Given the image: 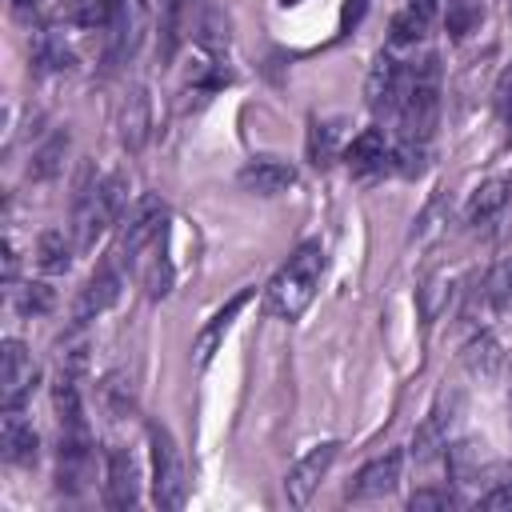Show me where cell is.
<instances>
[{
	"mask_svg": "<svg viewBox=\"0 0 512 512\" xmlns=\"http://www.w3.org/2000/svg\"><path fill=\"white\" fill-rule=\"evenodd\" d=\"M436 112H440V60H436V52H428L420 64H408V88H404L400 108L392 116V124H396L392 156H396V168L404 176H416L424 168Z\"/></svg>",
	"mask_w": 512,
	"mask_h": 512,
	"instance_id": "cell-1",
	"label": "cell"
},
{
	"mask_svg": "<svg viewBox=\"0 0 512 512\" xmlns=\"http://www.w3.org/2000/svg\"><path fill=\"white\" fill-rule=\"evenodd\" d=\"M324 264H328V260H324V244H320V240H304V244L280 264V272L268 280V288H264L268 312L280 316V320H300L304 308L312 304L320 280H324Z\"/></svg>",
	"mask_w": 512,
	"mask_h": 512,
	"instance_id": "cell-2",
	"label": "cell"
},
{
	"mask_svg": "<svg viewBox=\"0 0 512 512\" xmlns=\"http://www.w3.org/2000/svg\"><path fill=\"white\" fill-rule=\"evenodd\" d=\"M120 204H124V176H100V172H92L84 164L80 180H76V192H72V240H76V252H88L104 236V228L120 216Z\"/></svg>",
	"mask_w": 512,
	"mask_h": 512,
	"instance_id": "cell-3",
	"label": "cell"
},
{
	"mask_svg": "<svg viewBox=\"0 0 512 512\" xmlns=\"http://www.w3.org/2000/svg\"><path fill=\"white\" fill-rule=\"evenodd\" d=\"M148 444H152V500L176 512L188 500V472H184L180 448L164 424H148Z\"/></svg>",
	"mask_w": 512,
	"mask_h": 512,
	"instance_id": "cell-4",
	"label": "cell"
},
{
	"mask_svg": "<svg viewBox=\"0 0 512 512\" xmlns=\"http://www.w3.org/2000/svg\"><path fill=\"white\" fill-rule=\"evenodd\" d=\"M164 220H168V208H164V200L160 196H140L132 208H128V216H124V224H120V240H116V260L120 264H136V256L164 232Z\"/></svg>",
	"mask_w": 512,
	"mask_h": 512,
	"instance_id": "cell-5",
	"label": "cell"
},
{
	"mask_svg": "<svg viewBox=\"0 0 512 512\" xmlns=\"http://www.w3.org/2000/svg\"><path fill=\"white\" fill-rule=\"evenodd\" d=\"M408 88V64L396 60L392 52H380L372 72H368V84H364V100L372 108V116L380 120H392L396 108H400V96Z\"/></svg>",
	"mask_w": 512,
	"mask_h": 512,
	"instance_id": "cell-6",
	"label": "cell"
},
{
	"mask_svg": "<svg viewBox=\"0 0 512 512\" xmlns=\"http://www.w3.org/2000/svg\"><path fill=\"white\" fill-rule=\"evenodd\" d=\"M336 452H340V444H336V440H324V444H316L312 452H304V456L284 472V500H288L292 508H304V504L312 500V492H316V484L328 476Z\"/></svg>",
	"mask_w": 512,
	"mask_h": 512,
	"instance_id": "cell-7",
	"label": "cell"
},
{
	"mask_svg": "<svg viewBox=\"0 0 512 512\" xmlns=\"http://www.w3.org/2000/svg\"><path fill=\"white\" fill-rule=\"evenodd\" d=\"M120 260L112 256V260H104L92 276H88V284L80 288V296H76V304H72V324L80 328V324H88V320H96L100 312H108L116 300H120Z\"/></svg>",
	"mask_w": 512,
	"mask_h": 512,
	"instance_id": "cell-8",
	"label": "cell"
},
{
	"mask_svg": "<svg viewBox=\"0 0 512 512\" xmlns=\"http://www.w3.org/2000/svg\"><path fill=\"white\" fill-rule=\"evenodd\" d=\"M36 388V364L20 340H4L0 348V400L4 408H20Z\"/></svg>",
	"mask_w": 512,
	"mask_h": 512,
	"instance_id": "cell-9",
	"label": "cell"
},
{
	"mask_svg": "<svg viewBox=\"0 0 512 512\" xmlns=\"http://www.w3.org/2000/svg\"><path fill=\"white\" fill-rule=\"evenodd\" d=\"M400 472H404V452H400V448H388L384 456L368 460V464L352 476V484H348L344 496H348V500H380V496L396 492Z\"/></svg>",
	"mask_w": 512,
	"mask_h": 512,
	"instance_id": "cell-10",
	"label": "cell"
},
{
	"mask_svg": "<svg viewBox=\"0 0 512 512\" xmlns=\"http://www.w3.org/2000/svg\"><path fill=\"white\" fill-rule=\"evenodd\" d=\"M140 500V472L136 460L124 448H108L104 452V504L108 508H132Z\"/></svg>",
	"mask_w": 512,
	"mask_h": 512,
	"instance_id": "cell-11",
	"label": "cell"
},
{
	"mask_svg": "<svg viewBox=\"0 0 512 512\" xmlns=\"http://www.w3.org/2000/svg\"><path fill=\"white\" fill-rule=\"evenodd\" d=\"M296 184V168L280 156H252L240 168V188L256 192V196H280Z\"/></svg>",
	"mask_w": 512,
	"mask_h": 512,
	"instance_id": "cell-12",
	"label": "cell"
},
{
	"mask_svg": "<svg viewBox=\"0 0 512 512\" xmlns=\"http://www.w3.org/2000/svg\"><path fill=\"white\" fill-rule=\"evenodd\" d=\"M344 160H348V168H352V176H380V172H388L392 168V148H388V140H384V132L380 128H364L360 136H352V144L344 148Z\"/></svg>",
	"mask_w": 512,
	"mask_h": 512,
	"instance_id": "cell-13",
	"label": "cell"
},
{
	"mask_svg": "<svg viewBox=\"0 0 512 512\" xmlns=\"http://www.w3.org/2000/svg\"><path fill=\"white\" fill-rule=\"evenodd\" d=\"M0 452L8 464H36L40 456V436L36 428L20 416V408H4V420H0Z\"/></svg>",
	"mask_w": 512,
	"mask_h": 512,
	"instance_id": "cell-14",
	"label": "cell"
},
{
	"mask_svg": "<svg viewBox=\"0 0 512 512\" xmlns=\"http://www.w3.org/2000/svg\"><path fill=\"white\" fill-rule=\"evenodd\" d=\"M508 204H512V176H496V180H488V184L476 188V196L468 200L464 220L472 228H492L508 212Z\"/></svg>",
	"mask_w": 512,
	"mask_h": 512,
	"instance_id": "cell-15",
	"label": "cell"
},
{
	"mask_svg": "<svg viewBox=\"0 0 512 512\" xmlns=\"http://www.w3.org/2000/svg\"><path fill=\"white\" fill-rule=\"evenodd\" d=\"M248 296H252V292H248V288H240V292H236V296H232V300H228V304H224V308H220V312L200 328V336L192 340V364H196V368H204V364L212 360V352L220 348L224 332L232 328V320L240 316V308L248 304Z\"/></svg>",
	"mask_w": 512,
	"mask_h": 512,
	"instance_id": "cell-16",
	"label": "cell"
},
{
	"mask_svg": "<svg viewBox=\"0 0 512 512\" xmlns=\"http://www.w3.org/2000/svg\"><path fill=\"white\" fill-rule=\"evenodd\" d=\"M440 452H448V416H444V408H432L412 436V456H416V464H428Z\"/></svg>",
	"mask_w": 512,
	"mask_h": 512,
	"instance_id": "cell-17",
	"label": "cell"
},
{
	"mask_svg": "<svg viewBox=\"0 0 512 512\" xmlns=\"http://www.w3.org/2000/svg\"><path fill=\"white\" fill-rule=\"evenodd\" d=\"M72 248H76V240H68L60 228H48V232H40V240H36V264L44 268V272H68V264H72Z\"/></svg>",
	"mask_w": 512,
	"mask_h": 512,
	"instance_id": "cell-18",
	"label": "cell"
},
{
	"mask_svg": "<svg viewBox=\"0 0 512 512\" xmlns=\"http://www.w3.org/2000/svg\"><path fill=\"white\" fill-rule=\"evenodd\" d=\"M32 64H36L40 72H68V68H72V52H68V44H64L56 32L40 28L36 40H32Z\"/></svg>",
	"mask_w": 512,
	"mask_h": 512,
	"instance_id": "cell-19",
	"label": "cell"
},
{
	"mask_svg": "<svg viewBox=\"0 0 512 512\" xmlns=\"http://www.w3.org/2000/svg\"><path fill=\"white\" fill-rule=\"evenodd\" d=\"M144 136H148V96L136 88V92L124 100V108H120V140H124L128 148H140Z\"/></svg>",
	"mask_w": 512,
	"mask_h": 512,
	"instance_id": "cell-20",
	"label": "cell"
},
{
	"mask_svg": "<svg viewBox=\"0 0 512 512\" xmlns=\"http://www.w3.org/2000/svg\"><path fill=\"white\" fill-rule=\"evenodd\" d=\"M156 8H160V28H156L160 56L172 60V52H176V44H180V24H184L188 0H156Z\"/></svg>",
	"mask_w": 512,
	"mask_h": 512,
	"instance_id": "cell-21",
	"label": "cell"
},
{
	"mask_svg": "<svg viewBox=\"0 0 512 512\" xmlns=\"http://www.w3.org/2000/svg\"><path fill=\"white\" fill-rule=\"evenodd\" d=\"M480 16H484V4H480V0H448V8H444V28H448L452 40H464V36L480 24Z\"/></svg>",
	"mask_w": 512,
	"mask_h": 512,
	"instance_id": "cell-22",
	"label": "cell"
},
{
	"mask_svg": "<svg viewBox=\"0 0 512 512\" xmlns=\"http://www.w3.org/2000/svg\"><path fill=\"white\" fill-rule=\"evenodd\" d=\"M100 400H104V408L112 412V416H128L132 412V380H124V372H108L104 380H100Z\"/></svg>",
	"mask_w": 512,
	"mask_h": 512,
	"instance_id": "cell-23",
	"label": "cell"
},
{
	"mask_svg": "<svg viewBox=\"0 0 512 512\" xmlns=\"http://www.w3.org/2000/svg\"><path fill=\"white\" fill-rule=\"evenodd\" d=\"M64 152H68V132H56V136H52V140H48V144H44V148L32 156V168H28V172H32L36 180H48V176H56V172H60V160H64Z\"/></svg>",
	"mask_w": 512,
	"mask_h": 512,
	"instance_id": "cell-24",
	"label": "cell"
},
{
	"mask_svg": "<svg viewBox=\"0 0 512 512\" xmlns=\"http://www.w3.org/2000/svg\"><path fill=\"white\" fill-rule=\"evenodd\" d=\"M496 364H500V348H496V340L492 336H476L472 344H468V368L472 372H480V376H492L496 372Z\"/></svg>",
	"mask_w": 512,
	"mask_h": 512,
	"instance_id": "cell-25",
	"label": "cell"
},
{
	"mask_svg": "<svg viewBox=\"0 0 512 512\" xmlns=\"http://www.w3.org/2000/svg\"><path fill=\"white\" fill-rule=\"evenodd\" d=\"M424 28H428V16H420V12H400L396 20H392V48H408V44H416L420 36H424Z\"/></svg>",
	"mask_w": 512,
	"mask_h": 512,
	"instance_id": "cell-26",
	"label": "cell"
},
{
	"mask_svg": "<svg viewBox=\"0 0 512 512\" xmlns=\"http://www.w3.org/2000/svg\"><path fill=\"white\" fill-rule=\"evenodd\" d=\"M332 152H336V132L324 120H312V128H308V156H312V164L324 168L332 160Z\"/></svg>",
	"mask_w": 512,
	"mask_h": 512,
	"instance_id": "cell-27",
	"label": "cell"
},
{
	"mask_svg": "<svg viewBox=\"0 0 512 512\" xmlns=\"http://www.w3.org/2000/svg\"><path fill=\"white\" fill-rule=\"evenodd\" d=\"M144 288H148V296H152V300L168 296V288H172V268H168V260H164V256H156V260L148 264V272H144Z\"/></svg>",
	"mask_w": 512,
	"mask_h": 512,
	"instance_id": "cell-28",
	"label": "cell"
},
{
	"mask_svg": "<svg viewBox=\"0 0 512 512\" xmlns=\"http://www.w3.org/2000/svg\"><path fill=\"white\" fill-rule=\"evenodd\" d=\"M452 504H460V496L452 488H420V492L408 496V508L412 512L416 508H452Z\"/></svg>",
	"mask_w": 512,
	"mask_h": 512,
	"instance_id": "cell-29",
	"label": "cell"
},
{
	"mask_svg": "<svg viewBox=\"0 0 512 512\" xmlns=\"http://www.w3.org/2000/svg\"><path fill=\"white\" fill-rule=\"evenodd\" d=\"M480 508H492V512H512V480H504L500 488H492L488 496H480Z\"/></svg>",
	"mask_w": 512,
	"mask_h": 512,
	"instance_id": "cell-30",
	"label": "cell"
},
{
	"mask_svg": "<svg viewBox=\"0 0 512 512\" xmlns=\"http://www.w3.org/2000/svg\"><path fill=\"white\" fill-rule=\"evenodd\" d=\"M20 308H24V312H48V308H52V292H48L44 284H32V288L24 292V300H20Z\"/></svg>",
	"mask_w": 512,
	"mask_h": 512,
	"instance_id": "cell-31",
	"label": "cell"
},
{
	"mask_svg": "<svg viewBox=\"0 0 512 512\" xmlns=\"http://www.w3.org/2000/svg\"><path fill=\"white\" fill-rule=\"evenodd\" d=\"M368 4H372V0H344V8H340V28H344V32H352V28L364 20Z\"/></svg>",
	"mask_w": 512,
	"mask_h": 512,
	"instance_id": "cell-32",
	"label": "cell"
},
{
	"mask_svg": "<svg viewBox=\"0 0 512 512\" xmlns=\"http://www.w3.org/2000/svg\"><path fill=\"white\" fill-rule=\"evenodd\" d=\"M496 104L504 108V112H512V64L500 72V80H496Z\"/></svg>",
	"mask_w": 512,
	"mask_h": 512,
	"instance_id": "cell-33",
	"label": "cell"
},
{
	"mask_svg": "<svg viewBox=\"0 0 512 512\" xmlns=\"http://www.w3.org/2000/svg\"><path fill=\"white\" fill-rule=\"evenodd\" d=\"M408 8H412V12H420V16H428V20H432V12H436V0H412V4H408Z\"/></svg>",
	"mask_w": 512,
	"mask_h": 512,
	"instance_id": "cell-34",
	"label": "cell"
},
{
	"mask_svg": "<svg viewBox=\"0 0 512 512\" xmlns=\"http://www.w3.org/2000/svg\"><path fill=\"white\" fill-rule=\"evenodd\" d=\"M12 4H16V8H28V4H36V0H12Z\"/></svg>",
	"mask_w": 512,
	"mask_h": 512,
	"instance_id": "cell-35",
	"label": "cell"
}]
</instances>
